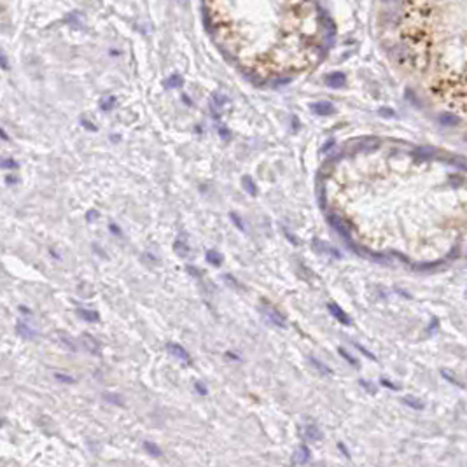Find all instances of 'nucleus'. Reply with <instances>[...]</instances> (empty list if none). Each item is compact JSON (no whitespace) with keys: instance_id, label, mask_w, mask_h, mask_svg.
<instances>
[{"instance_id":"f257e3e1","label":"nucleus","mask_w":467,"mask_h":467,"mask_svg":"<svg viewBox=\"0 0 467 467\" xmlns=\"http://www.w3.org/2000/svg\"><path fill=\"white\" fill-rule=\"evenodd\" d=\"M215 42L261 77L310 69L324 53L327 28L313 0H205Z\"/></svg>"},{"instance_id":"f03ea898","label":"nucleus","mask_w":467,"mask_h":467,"mask_svg":"<svg viewBox=\"0 0 467 467\" xmlns=\"http://www.w3.org/2000/svg\"><path fill=\"white\" fill-rule=\"evenodd\" d=\"M166 350H168L170 353H172L175 359H179V360H184V362H191V359H189V353L186 352L180 345H177V343H168L166 345Z\"/></svg>"},{"instance_id":"7ed1b4c3","label":"nucleus","mask_w":467,"mask_h":467,"mask_svg":"<svg viewBox=\"0 0 467 467\" xmlns=\"http://www.w3.org/2000/svg\"><path fill=\"white\" fill-rule=\"evenodd\" d=\"M265 315H266V318H268V320L272 322L273 326H276V327H285V318H283L282 315H280L276 310H273V308H266Z\"/></svg>"},{"instance_id":"20e7f679","label":"nucleus","mask_w":467,"mask_h":467,"mask_svg":"<svg viewBox=\"0 0 467 467\" xmlns=\"http://www.w3.org/2000/svg\"><path fill=\"white\" fill-rule=\"evenodd\" d=\"M308 460H310V450H308V446H305V444L298 446L294 457H292V462L294 464H307Z\"/></svg>"},{"instance_id":"39448f33","label":"nucleus","mask_w":467,"mask_h":467,"mask_svg":"<svg viewBox=\"0 0 467 467\" xmlns=\"http://www.w3.org/2000/svg\"><path fill=\"white\" fill-rule=\"evenodd\" d=\"M311 111H313L317 116H329L334 112V107H333V104H329V102H317V104L311 105Z\"/></svg>"},{"instance_id":"423d86ee","label":"nucleus","mask_w":467,"mask_h":467,"mask_svg":"<svg viewBox=\"0 0 467 467\" xmlns=\"http://www.w3.org/2000/svg\"><path fill=\"white\" fill-rule=\"evenodd\" d=\"M345 82H347V79H345V76L341 72L329 74V76L326 77V84L331 86V88H341Z\"/></svg>"},{"instance_id":"0eeeda50","label":"nucleus","mask_w":467,"mask_h":467,"mask_svg":"<svg viewBox=\"0 0 467 467\" xmlns=\"http://www.w3.org/2000/svg\"><path fill=\"white\" fill-rule=\"evenodd\" d=\"M305 437L310 441H320L322 439V432L315 424H308L305 427Z\"/></svg>"},{"instance_id":"6e6552de","label":"nucleus","mask_w":467,"mask_h":467,"mask_svg":"<svg viewBox=\"0 0 467 467\" xmlns=\"http://www.w3.org/2000/svg\"><path fill=\"white\" fill-rule=\"evenodd\" d=\"M82 345H84L91 353H98V349H100L98 341H96L91 334H82Z\"/></svg>"},{"instance_id":"1a4fd4ad","label":"nucleus","mask_w":467,"mask_h":467,"mask_svg":"<svg viewBox=\"0 0 467 467\" xmlns=\"http://www.w3.org/2000/svg\"><path fill=\"white\" fill-rule=\"evenodd\" d=\"M329 310H331V313H333L334 317H336L338 320L341 322V324H350V318L347 317V315L343 313V310H341L340 307H336L334 303H331V305H329Z\"/></svg>"},{"instance_id":"9d476101","label":"nucleus","mask_w":467,"mask_h":467,"mask_svg":"<svg viewBox=\"0 0 467 467\" xmlns=\"http://www.w3.org/2000/svg\"><path fill=\"white\" fill-rule=\"evenodd\" d=\"M16 331H18L19 336L27 338V340H34V338H35V333L28 326H25L23 322H18V327H16Z\"/></svg>"},{"instance_id":"9b49d317","label":"nucleus","mask_w":467,"mask_h":467,"mask_svg":"<svg viewBox=\"0 0 467 467\" xmlns=\"http://www.w3.org/2000/svg\"><path fill=\"white\" fill-rule=\"evenodd\" d=\"M226 104H228L226 96L215 93L214 98H212V109H214V111H221V109H224V105H226Z\"/></svg>"},{"instance_id":"f8f14e48","label":"nucleus","mask_w":467,"mask_h":467,"mask_svg":"<svg viewBox=\"0 0 467 467\" xmlns=\"http://www.w3.org/2000/svg\"><path fill=\"white\" fill-rule=\"evenodd\" d=\"M77 313H79L80 318H84V320H89V322H96V320L100 318V315L96 313V311H93V310H84V308L77 310Z\"/></svg>"},{"instance_id":"ddd939ff","label":"nucleus","mask_w":467,"mask_h":467,"mask_svg":"<svg viewBox=\"0 0 467 467\" xmlns=\"http://www.w3.org/2000/svg\"><path fill=\"white\" fill-rule=\"evenodd\" d=\"M241 184H243V188H245V191L249 193V195H252V196L257 195L256 184H254V180L250 179V177H243V179H241Z\"/></svg>"},{"instance_id":"4468645a","label":"nucleus","mask_w":467,"mask_h":467,"mask_svg":"<svg viewBox=\"0 0 467 467\" xmlns=\"http://www.w3.org/2000/svg\"><path fill=\"white\" fill-rule=\"evenodd\" d=\"M207 259H208V263H212L214 266H221V263H222V256L217 252V250H208Z\"/></svg>"},{"instance_id":"2eb2a0df","label":"nucleus","mask_w":467,"mask_h":467,"mask_svg":"<svg viewBox=\"0 0 467 467\" xmlns=\"http://www.w3.org/2000/svg\"><path fill=\"white\" fill-rule=\"evenodd\" d=\"M179 86H182V77L173 74V76L166 80V88H179Z\"/></svg>"},{"instance_id":"dca6fc26","label":"nucleus","mask_w":467,"mask_h":467,"mask_svg":"<svg viewBox=\"0 0 467 467\" xmlns=\"http://www.w3.org/2000/svg\"><path fill=\"white\" fill-rule=\"evenodd\" d=\"M144 448H146L147 452H149L151 455H154V457H159V455H161V450L157 448L156 444L149 443V441H146V443H144Z\"/></svg>"},{"instance_id":"f3484780","label":"nucleus","mask_w":467,"mask_h":467,"mask_svg":"<svg viewBox=\"0 0 467 467\" xmlns=\"http://www.w3.org/2000/svg\"><path fill=\"white\" fill-rule=\"evenodd\" d=\"M175 252L179 254V256L186 257V256H188V252H189V249H188V245H186L184 241H177V243H175Z\"/></svg>"},{"instance_id":"a211bd4d","label":"nucleus","mask_w":467,"mask_h":467,"mask_svg":"<svg viewBox=\"0 0 467 467\" xmlns=\"http://www.w3.org/2000/svg\"><path fill=\"white\" fill-rule=\"evenodd\" d=\"M56 336H60V338H62V340H63L62 343L65 345L67 349H69V350H72V352H76V345L72 343V340H69V336H67V334H63V333H58Z\"/></svg>"},{"instance_id":"6ab92c4d","label":"nucleus","mask_w":467,"mask_h":467,"mask_svg":"<svg viewBox=\"0 0 467 467\" xmlns=\"http://www.w3.org/2000/svg\"><path fill=\"white\" fill-rule=\"evenodd\" d=\"M114 104H116V98L114 96H109V98H105L104 102H102V109H104V111H111V109L114 107Z\"/></svg>"},{"instance_id":"aec40b11","label":"nucleus","mask_w":467,"mask_h":467,"mask_svg":"<svg viewBox=\"0 0 467 467\" xmlns=\"http://www.w3.org/2000/svg\"><path fill=\"white\" fill-rule=\"evenodd\" d=\"M2 168H18V163L14 159H4L2 161Z\"/></svg>"},{"instance_id":"412c9836","label":"nucleus","mask_w":467,"mask_h":467,"mask_svg":"<svg viewBox=\"0 0 467 467\" xmlns=\"http://www.w3.org/2000/svg\"><path fill=\"white\" fill-rule=\"evenodd\" d=\"M54 378L60 380V382H63V383H72V382H74V378H70V376L62 375V373H56V375H54Z\"/></svg>"},{"instance_id":"4be33fe9","label":"nucleus","mask_w":467,"mask_h":467,"mask_svg":"<svg viewBox=\"0 0 467 467\" xmlns=\"http://www.w3.org/2000/svg\"><path fill=\"white\" fill-rule=\"evenodd\" d=\"M231 215V219H233V222L236 224L238 228H240L241 231H245V226H243V222L240 221V217H236V214H230Z\"/></svg>"},{"instance_id":"5701e85b","label":"nucleus","mask_w":467,"mask_h":467,"mask_svg":"<svg viewBox=\"0 0 467 467\" xmlns=\"http://www.w3.org/2000/svg\"><path fill=\"white\" fill-rule=\"evenodd\" d=\"M219 133H221V137H222V138H226V140H230V138H231V135L228 133L226 128H221V130H219Z\"/></svg>"},{"instance_id":"b1692460","label":"nucleus","mask_w":467,"mask_h":467,"mask_svg":"<svg viewBox=\"0 0 467 467\" xmlns=\"http://www.w3.org/2000/svg\"><path fill=\"white\" fill-rule=\"evenodd\" d=\"M311 362H313L315 366H317V368L320 369V371H324V373H329V371H327V368H326V366H322V364H318V360H317V359H311Z\"/></svg>"},{"instance_id":"393cba45","label":"nucleus","mask_w":467,"mask_h":467,"mask_svg":"<svg viewBox=\"0 0 467 467\" xmlns=\"http://www.w3.org/2000/svg\"><path fill=\"white\" fill-rule=\"evenodd\" d=\"M98 217V214H96L95 210H91V212H88V221H95V219Z\"/></svg>"},{"instance_id":"a878e982","label":"nucleus","mask_w":467,"mask_h":467,"mask_svg":"<svg viewBox=\"0 0 467 467\" xmlns=\"http://www.w3.org/2000/svg\"><path fill=\"white\" fill-rule=\"evenodd\" d=\"M188 272L191 273V275H196V276H199L198 270H195V268H193V266H188Z\"/></svg>"},{"instance_id":"bb28decb","label":"nucleus","mask_w":467,"mask_h":467,"mask_svg":"<svg viewBox=\"0 0 467 467\" xmlns=\"http://www.w3.org/2000/svg\"><path fill=\"white\" fill-rule=\"evenodd\" d=\"M333 144H334V142H333V140H329V142H327V144H326V146L322 147V151H324V153H326L327 149H331V147H333Z\"/></svg>"},{"instance_id":"cd10ccee","label":"nucleus","mask_w":467,"mask_h":467,"mask_svg":"<svg viewBox=\"0 0 467 467\" xmlns=\"http://www.w3.org/2000/svg\"><path fill=\"white\" fill-rule=\"evenodd\" d=\"M111 231H114L116 234H121V231H119V228H117V226H112V224H111Z\"/></svg>"},{"instance_id":"c85d7f7f","label":"nucleus","mask_w":467,"mask_h":467,"mask_svg":"<svg viewBox=\"0 0 467 467\" xmlns=\"http://www.w3.org/2000/svg\"><path fill=\"white\" fill-rule=\"evenodd\" d=\"M383 2H397V0H383Z\"/></svg>"}]
</instances>
